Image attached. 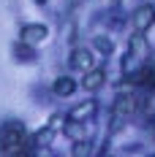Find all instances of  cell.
<instances>
[{"instance_id": "1", "label": "cell", "mask_w": 155, "mask_h": 157, "mask_svg": "<svg viewBox=\"0 0 155 157\" xmlns=\"http://www.w3.org/2000/svg\"><path fill=\"white\" fill-rule=\"evenodd\" d=\"M19 138H22V127L16 125V122H8V125L3 127V133H0V141H3V146H14V144H19Z\"/></svg>"}, {"instance_id": "2", "label": "cell", "mask_w": 155, "mask_h": 157, "mask_svg": "<svg viewBox=\"0 0 155 157\" xmlns=\"http://www.w3.org/2000/svg\"><path fill=\"white\" fill-rule=\"evenodd\" d=\"M55 90H57L60 95H68L71 90H74V84H71V78H60V84H57Z\"/></svg>"}, {"instance_id": "3", "label": "cell", "mask_w": 155, "mask_h": 157, "mask_svg": "<svg viewBox=\"0 0 155 157\" xmlns=\"http://www.w3.org/2000/svg\"><path fill=\"white\" fill-rule=\"evenodd\" d=\"M131 111V98H120V103H117V114L123 117V114H128Z\"/></svg>"}, {"instance_id": "4", "label": "cell", "mask_w": 155, "mask_h": 157, "mask_svg": "<svg viewBox=\"0 0 155 157\" xmlns=\"http://www.w3.org/2000/svg\"><path fill=\"white\" fill-rule=\"evenodd\" d=\"M90 111H93V103H87V106H82V109H76L74 114H71V117H74V119H79V117H84V114H90Z\"/></svg>"}, {"instance_id": "5", "label": "cell", "mask_w": 155, "mask_h": 157, "mask_svg": "<svg viewBox=\"0 0 155 157\" xmlns=\"http://www.w3.org/2000/svg\"><path fill=\"white\" fill-rule=\"evenodd\" d=\"M101 81V73H93V76H87V87H95Z\"/></svg>"}, {"instance_id": "6", "label": "cell", "mask_w": 155, "mask_h": 157, "mask_svg": "<svg viewBox=\"0 0 155 157\" xmlns=\"http://www.w3.org/2000/svg\"><path fill=\"white\" fill-rule=\"evenodd\" d=\"M150 14H153V11H150V8H147V11H141V27H144V25H150Z\"/></svg>"}, {"instance_id": "7", "label": "cell", "mask_w": 155, "mask_h": 157, "mask_svg": "<svg viewBox=\"0 0 155 157\" xmlns=\"http://www.w3.org/2000/svg\"><path fill=\"white\" fill-rule=\"evenodd\" d=\"M76 65H82V68L87 65V54H84V52H79V54H76Z\"/></svg>"}]
</instances>
